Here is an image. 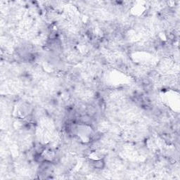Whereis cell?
<instances>
[{
  "instance_id": "obj_1",
  "label": "cell",
  "mask_w": 180,
  "mask_h": 180,
  "mask_svg": "<svg viewBox=\"0 0 180 180\" xmlns=\"http://www.w3.org/2000/svg\"><path fill=\"white\" fill-rule=\"evenodd\" d=\"M93 165L95 168H97V169H101L104 167V162L101 160H99V161H96L94 162L93 163Z\"/></svg>"
}]
</instances>
